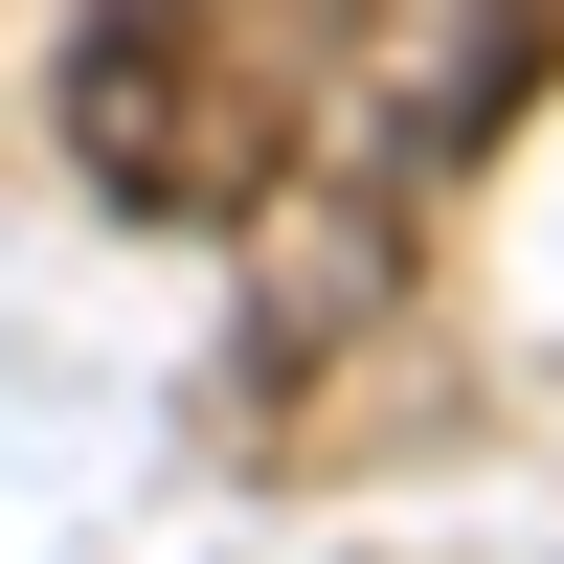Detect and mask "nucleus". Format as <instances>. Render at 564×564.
I'll list each match as a JSON object with an SVG mask.
<instances>
[{"label": "nucleus", "instance_id": "obj_1", "mask_svg": "<svg viewBox=\"0 0 564 564\" xmlns=\"http://www.w3.org/2000/svg\"><path fill=\"white\" fill-rule=\"evenodd\" d=\"M384 45V0H90L68 23V159L135 226H271L316 159V90Z\"/></svg>", "mask_w": 564, "mask_h": 564}, {"label": "nucleus", "instance_id": "obj_2", "mask_svg": "<svg viewBox=\"0 0 564 564\" xmlns=\"http://www.w3.org/2000/svg\"><path fill=\"white\" fill-rule=\"evenodd\" d=\"M542 90H564V0H475V45H452V113H430V135L475 159V135H520Z\"/></svg>", "mask_w": 564, "mask_h": 564}]
</instances>
